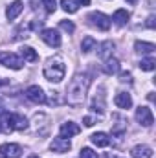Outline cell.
<instances>
[{
	"mask_svg": "<svg viewBox=\"0 0 156 158\" xmlns=\"http://www.w3.org/2000/svg\"><path fill=\"white\" fill-rule=\"evenodd\" d=\"M130 155L134 158H153V149L149 145H134Z\"/></svg>",
	"mask_w": 156,
	"mask_h": 158,
	"instance_id": "4fadbf2b",
	"label": "cell"
},
{
	"mask_svg": "<svg viewBox=\"0 0 156 158\" xmlns=\"http://www.w3.org/2000/svg\"><path fill=\"white\" fill-rule=\"evenodd\" d=\"M88 19H90V22H92L97 30H101V31H107V30L110 28V19H109L105 13H101V11H94V13H90Z\"/></svg>",
	"mask_w": 156,
	"mask_h": 158,
	"instance_id": "277c9868",
	"label": "cell"
},
{
	"mask_svg": "<svg viewBox=\"0 0 156 158\" xmlns=\"http://www.w3.org/2000/svg\"><path fill=\"white\" fill-rule=\"evenodd\" d=\"M154 66H156V61L153 59V57H149V59H142V61H140V68L145 70V72H153Z\"/></svg>",
	"mask_w": 156,
	"mask_h": 158,
	"instance_id": "d4e9b609",
	"label": "cell"
},
{
	"mask_svg": "<svg viewBox=\"0 0 156 158\" xmlns=\"http://www.w3.org/2000/svg\"><path fill=\"white\" fill-rule=\"evenodd\" d=\"M90 138H92V143L97 145V147H107V145H110V138H109L107 132H94Z\"/></svg>",
	"mask_w": 156,
	"mask_h": 158,
	"instance_id": "2e32d148",
	"label": "cell"
},
{
	"mask_svg": "<svg viewBox=\"0 0 156 158\" xmlns=\"http://www.w3.org/2000/svg\"><path fill=\"white\" fill-rule=\"evenodd\" d=\"M40 39L44 40L48 46H51V48H59V46H61V35H59V31L53 30V28L42 30V31H40Z\"/></svg>",
	"mask_w": 156,
	"mask_h": 158,
	"instance_id": "5b68a950",
	"label": "cell"
},
{
	"mask_svg": "<svg viewBox=\"0 0 156 158\" xmlns=\"http://www.w3.org/2000/svg\"><path fill=\"white\" fill-rule=\"evenodd\" d=\"M20 55H22L24 61H28V63H37V61H39V53H37L31 46H22V48H20Z\"/></svg>",
	"mask_w": 156,
	"mask_h": 158,
	"instance_id": "e0dca14e",
	"label": "cell"
},
{
	"mask_svg": "<svg viewBox=\"0 0 156 158\" xmlns=\"http://www.w3.org/2000/svg\"><path fill=\"white\" fill-rule=\"evenodd\" d=\"M26 98L31 101V103H46V94H44V90L40 88L39 85H31V86H28V90H26Z\"/></svg>",
	"mask_w": 156,
	"mask_h": 158,
	"instance_id": "52a82bcc",
	"label": "cell"
},
{
	"mask_svg": "<svg viewBox=\"0 0 156 158\" xmlns=\"http://www.w3.org/2000/svg\"><path fill=\"white\" fill-rule=\"evenodd\" d=\"M42 74L50 83H61L64 79V74H66V66H64V63L61 59H50L44 64Z\"/></svg>",
	"mask_w": 156,
	"mask_h": 158,
	"instance_id": "7a4b0ae2",
	"label": "cell"
},
{
	"mask_svg": "<svg viewBox=\"0 0 156 158\" xmlns=\"http://www.w3.org/2000/svg\"><path fill=\"white\" fill-rule=\"evenodd\" d=\"M114 103H116L119 109H130L132 107V98L127 92H119V94H116V98H114Z\"/></svg>",
	"mask_w": 156,
	"mask_h": 158,
	"instance_id": "5bb4252c",
	"label": "cell"
},
{
	"mask_svg": "<svg viewBox=\"0 0 156 158\" xmlns=\"http://www.w3.org/2000/svg\"><path fill=\"white\" fill-rule=\"evenodd\" d=\"M129 19H130V13L127 11V9H117L116 13H114V17H112V20H114V24L116 26H125L127 22H129Z\"/></svg>",
	"mask_w": 156,
	"mask_h": 158,
	"instance_id": "ac0fdd59",
	"label": "cell"
},
{
	"mask_svg": "<svg viewBox=\"0 0 156 158\" xmlns=\"http://www.w3.org/2000/svg\"><path fill=\"white\" fill-rule=\"evenodd\" d=\"M127 2H129V4H136L138 0H127Z\"/></svg>",
	"mask_w": 156,
	"mask_h": 158,
	"instance_id": "e575fe53",
	"label": "cell"
},
{
	"mask_svg": "<svg viewBox=\"0 0 156 158\" xmlns=\"http://www.w3.org/2000/svg\"><path fill=\"white\" fill-rule=\"evenodd\" d=\"M30 158H39V156H30Z\"/></svg>",
	"mask_w": 156,
	"mask_h": 158,
	"instance_id": "d590c367",
	"label": "cell"
},
{
	"mask_svg": "<svg viewBox=\"0 0 156 158\" xmlns=\"http://www.w3.org/2000/svg\"><path fill=\"white\" fill-rule=\"evenodd\" d=\"M59 28L64 30V31H68V33H74V31H76V26H74L72 20H61V22H59Z\"/></svg>",
	"mask_w": 156,
	"mask_h": 158,
	"instance_id": "484cf974",
	"label": "cell"
},
{
	"mask_svg": "<svg viewBox=\"0 0 156 158\" xmlns=\"http://www.w3.org/2000/svg\"><path fill=\"white\" fill-rule=\"evenodd\" d=\"M22 9H24V4H22L20 0H15V2H11V6L6 9V17H7L9 20H15V19L22 13Z\"/></svg>",
	"mask_w": 156,
	"mask_h": 158,
	"instance_id": "7c38bea8",
	"label": "cell"
},
{
	"mask_svg": "<svg viewBox=\"0 0 156 158\" xmlns=\"http://www.w3.org/2000/svg\"><path fill=\"white\" fill-rule=\"evenodd\" d=\"M114 48H116V44H114L112 40H105V42L99 44V52H97V55H99L101 59H109V57L112 55Z\"/></svg>",
	"mask_w": 156,
	"mask_h": 158,
	"instance_id": "9a60e30c",
	"label": "cell"
},
{
	"mask_svg": "<svg viewBox=\"0 0 156 158\" xmlns=\"http://www.w3.org/2000/svg\"><path fill=\"white\" fill-rule=\"evenodd\" d=\"M134 48H136V52H140V53H153L156 50V46L153 42H143V40H136Z\"/></svg>",
	"mask_w": 156,
	"mask_h": 158,
	"instance_id": "ffe728a7",
	"label": "cell"
},
{
	"mask_svg": "<svg viewBox=\"0 0 156 158\" xmlns=\"http://www.w3.org/2000/svg\"><path fill=\"white\" fill-rule=\"evenodd\" d=\"M22 147L18 143H4L0 145V158H20Z\"/></svg>",
	"mask_w": 156,
	"mask_h": 158,
	"instance_id": "ba28073f",
	"label": "cell"
},
{
	"mask_svg": "<svg viewBox=\"0 0 156 158\" xmlns=\"http://www.w3.org/2000/svg\"><path fill=\"white\" fill-rule=\"evenodd\" d=\"M0 64H4V66H7L11 70H20L24 63H22V59L18 55H15L11 52H2L0 53Z\"/></svg>",
	"mask_w": 156,
	"mask_h": 158,
	"instance_id": "3957f363",
	"label": "cell"
},
{
	"mask_svg": "<svg viewBox=\"0 0 156 158\" xmlns=\"http://www.w3.org/2000/svg\"><path fill=\"white\" fill-rule=\"evenodd\" d=\"M83 123H84L86 127H92L96 121H94V118H90V116H84V118H83Z\"/></svg>",
	"mask_w": 156,
	"mask_h": 158,
	"instance_id": "4dcf8cb0",
	"label": "cell"
},
{
	"mask_svg": "<svg viewBox=\"0 0 156 158\" xmlns=\"http://www.w3.org/2000/svg\"><path fill=\"white\" fill-rule=\"evenodd\" d=\"M40 2H42L46 13H55V9H57V2L55 0H40Z\"/></svg>",
	"mask_w": 156,
	"mask_h": 158,
	"instance_id": "4316f807",
	"label": "cell"
},
{
	"mask_svg": "<svg viewBox=\"0 0 156 158\" xmlns=\"http://www.w3.org/2000/svg\"><path fill=\"white\" fill-rule=\"evenodd\" d=\"M79 6H90V0H77Z\"/></svg>",
	"mask_w": 156,
	"mask_h": 158,
	"instance_id": "d6a6232c",
	"label": "cell"
},
{
	"mask_svg": "<svg viewBox=\"0 0 156 158\" xmlns=\"http://www.w3.org/2000/svg\"><path fill=\"white\" fill-rule=\"evenodd\" d=\"M15 129L17 131H26L28 129V119L22 114H15Z\"/></svg>",
	"mask_w": 156,
	"mask_h": 158,
	"instance_id": "cb8c5ba5",
	"label": "cell"
},
{
	"mask_svg": "<svg viewBox=\"0 0 156 158\" xmlns=\"http://www.w3.org/2000/svg\"><path fill=\"white\" fill-rule=\"evenodd\" d=\"M0 131L4 134H9L11 131H15V114L13 112H2V116H0Z\"/></svg>",
	"mask_w": 156,
	"mask_h": 158,
	"instance_id": "9c48e42d",
	"label": "cell"
},
{
	"mask_svg": "<svg viewBox=\"0 0 156 158\" xmlns=\"http://www.w3.org/2000/svg\"><path fill=\"white\" fill-rule=\"evenodd\" d=\"M119 81H121V83H132V76H130V72H121Z\"/></svg>",
	"mask_w": 156,
	"mask_h": 158,
	"instance_id": "f546056e",
	"label": "cell"
},
{
	"mask_svg": "<svg viewBox=\"0 0 156 158\" xmlns=\"http://www.w3.org/2000/svg\"><path fill=\"white\" fill-rule=\"evenodd\" d=\"M61 6L66 13H76L79 9V2L77 0H61Z\"/></svg>",
	"mask_w": 156,
	"mask_h": 158,
	"instance_id": "7402d4cb",
	"label": "cell"
},
{
	"mask_svg": "<svg viewBox=\"0 0 156 158\" xmlns=\"http://www.w3.org/2000/svg\"><path fill=\"white\" fill-rule=\"evenodd\" d=\"M79 132H81V127L77 123H74V121H66V123L61 125V136L63 138H72V136H76Z\"/></svg>",
	"mask_w": 156,
	"mask_h": 158,
	"instance_id": "8fae6325",
	"label": "cell"
},
{
	"mask_svg": "<svg viewBox=\"0 0 156 158\" xmlns=\"http://www.w3.org/2000/svg\"><path fill=\"white\" fill-rule=\"evenodd\" d=\"M81 158H97V153H94L90 147H83L81 149Z\"/></svg>",
	"mask_w": 156,
	"mask_h": 158,
	"instance_id": "83f0119b",
	"label": "cell"
},
{
	"mask_svg": "<svg viewBox=\"0 0 156 158\" xmlns=\"http://www.w3.org/2000/svg\"><path fill=\"white\" fill-rule=\"evenodd\" d=\"M136 121L143 127H151L154 123V116L149 107H138L136 109Z\"/></svg>",
	"mask_w": 156,
	"mask_h": 158,
	"instance_id": "8992f818",
	"label": "cell"
},
{
	"mask_svg": "<svg viewBox=\"0 0 156 158\" xmlns=\"http://www.w3.org/2000/svg\"><path fill=\"white\" fill-rule=\"evenodd\" d=\"M70 147H72L70 140H68V138H63V136L53 138V140H51V143H50V149H51L53 153H68V151H70Z\"/></svg>",
	"mask_w": 156,
	"mask_h": 158,
	"instance_id": "30bf717a",
	"label": "cell"
},
{
	"mask_svg": "<svg viewBox=\"0 0 156 158\" xmlns=\"http://www.w3.org/2000/svg\"><path fill=\"white\" fill-rule=\"evenodd\" d=\"M88 86H90V77L86 74H76L70 81L68 88H66L68 105H72V107L83 105V101L86 98V92H88Z\"/></svg>",
	"mask_w": 156,
	"mask_h": 158,
	"instance_id": "6da1fadb",
	"label": "cell"
},
{
	"mask_svg": "<svg viewBox=\"0 0 156 158\" xmlns=\"http://www.w3.org/2000/svg\"><path fill=\"white\" fill-rule=\"evenodd\" d=\"M145 26H147V28H151V30L154 28V15H151V17L147 19V22H145Z\"/></svg>",
	"mask_w": 156,
	"mask_h": 158,
	"instance_id": "1f68e13d",
	"label": "cell"
},
{
	"mask_svg": "<svg viewBox=\"0 0 156 158\" xmlns=\"http://www.w3.org/2000/svg\"><path fill=\"white\" fill-rule=\"evenodd\" d=\"M90 109H92L94 112H97V114H103V112H105V99H103V94H99V98L96 96V98L92 99Z\"/></svg>",
	"mask_w": 156,
	"mask_h": 158,
	"instance_id": "44dd1931",
	"label": "cell"
},
{
	"mask_svg": "<svg viewBox=\"0 0 156 158\" xmlns=\"http://www.w3.org/2000/svg\"><path fill=\"white\" fill-rule=\"evenodd\" d=\"M103 70H105V74H109V76L117 74V72H119V61H117V59H112V57L105 59V66H103Z\"/></svg>",
	"mask_w": 156,
	"mask_h": 158,
	"instance_id": "d6986e66",
	"label": "cell"
},
{
	"mask_svg": "<svg viewBox=\"0 0 156 158\" xmlns=\"http://www.w3.org/2000/svg\"><path fill=\"white\" fill-rule=\"evenodd\" d=\"M0 85H2V81H0Z\"/></svg>",
	"mask_w": 156,
	"mask_h": 158,
	"instance_id": "8d00e7d4",
	"label": "cell"
},
{
	"mask_svg": "<svg viewBox=\"0 0 156 158\" xmlns=\"http://www.w3.org/2000/svg\"><path fill=\"white\" fill-rule=\"evenodd\" d=\"M96 48V39L94 37H84L83 39V42H81V50H83V53H88V52H92Z\"/></svg>",
	"mask_w": 156,
	"mask_h": 158,
	"instance_id": "603a6c76",
	"label": "cell"
},
{
	"mask_svg": "<svg viewBox=\"0 0 156 158\" xmlns=\"http://www.w3.org/2000/svg\"><path fill=\"white\" fill-rule=\"evenodd\" d=\"M48 103L57 107V105H61V103H63V99L59 98V94H57V92H51V94H50V99H48Z\"/></svg>",
	"mask_w": 156,
	"mask_h": 158,
	"instance_id": "f1b7e54d",
	"label": "cell"
},
{
	"mask_svg": "<svg viewBox=\"0 0 156 158\" xmlns=\"http://www.w3.org/2000/svg\"><path fill=\"white\" fill-rule=\"evenodd\" d=\"M103 158H117V156H114V155H110V153H107V155H103Z\"/></svg>",
	"mask_w": 156,
	"mask_h": 158,
	"instance_id": "836d02e7",
	"label": "cell"
}]
</instances>
